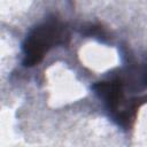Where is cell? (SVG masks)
Masks as SVG:
<instances>
[{
	"label": "cell",
	"mask_w": 147,
	"mask_h": 147,
	"mask_svg": "<svg viewBox=\"0 0 147 147\" xmlns=\"http://www.w3.org/2000/svg\"><path fill=\"white\" fill-rule=\"evenodd\" d=\"M69 38L65 25L56 17H49L34 26L25 37L23 49V64L33 67L41 62L51 48L56 45L65 44Z\"/></svg>",
	"instance_id": "6da1fadb"
}]
</instances>
